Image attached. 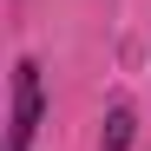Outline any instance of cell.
<instances>
[{"mask_svg":"<svg viewBox=\"0 0 151 151\" xmlns=\"http://www.w3.org/2000/svg\"><path fill=\"white\" fill-rule=\"evenodd\" d=\"M40 66L20 59L13 66V112H7V151H27L33 145V125H40Z\"/></svg>","mask_w":151,"mask_h":151,"instance_id":"obj_1","label":"cell"},{"mask_svg":"<svg viewBox=\"0 0 151 151\" xmlns=\"http://www.w3.org/2000/svg\"><path fill=\"white\" fill-rule=\"evenodd\" d=\"M105 151H132V105H112V118H105Z\"/></svg>","mask_w":151,"mask_h":151,"instance_id":"obj_2","label":"cell"}]
</instances>
